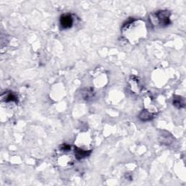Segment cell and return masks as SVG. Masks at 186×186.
Wrapping results in <instances>:
<instances>
[{"instance_id": "cell-1", "label": "cell", "mask_w": 186, "mask_h": 186, "mask_svg": "<svg viewBox=\"0 0 186 186\" xmlns=\"http://www.w3.org/2000/svg\"><path fill=\"white\" fill-rule=\"evenodd\" d=\"M150 20L151 23L153 25L166 26L169 25L170 23L169 13L168 11H159L157 13L152 15Z\"/></svg>"}, {"instance_id": "cell-2", "label": "cell", "mask_w": 186, "mask_h": 186, "mask_svg": "<svg viewBox=\"0 0 186 186\" xmlns=\"http://www.w3.org/2000/svg\"><path fill=\"white\" fill-rule=\"evenodd\" d=\"M60 26L63 29H69V28H71L72 25H73V17H72L71 15H69V14L63 15L62 16L60 17Z\"/></svg>"}, {"instance_id": "cell-3", "label": "cell", "mask_w": 186, "mask_h": 186, "mask_svg": "<svg viewBox=\"0 0 186 186\" xmlns=\"http://www.w3.org/2000/svg\"><path fill=\"white\" fill-rule=\"evenodd\" d=\"M153 114L146 110H143L139 115V119L141 121H143V122L150 120V119H153Z\"/></svg>"}, {"instance_id": "cell-4", "label": "cell", "mask_w": 186, "mask_h": 186, "mask_svg": "<svg viewBox=\"0 0 186 186\" xmlns=\"http://www.w3.org/2000/svg\"><path fill=\"white\" fill-rule=\"evenodd\" d=\"M174 106L178 107V108H181V107L185 106V101L183 98H182L180 96H176L174 98Z\"/></svg>"}, {"instance_id": "cell-5", "label": "cell", "mask_w": 186, "mask_h": 186, "mask_svg": "<svg viewBox=\"0 0 186 186\" xmlns=\"http://www.w3.org/2000/svg\"><path fill=\"white\" fill-rule=\"evenodd\" d=\"M75 153H76V157L79 158V159H82V158H84L87 157V156H88V152H87L86 150H81V149L79 148H76Z\"/></svg>"}, {"instance_id": "cell-6", "label": "cell", "mask_w": 186, "mask_h": 186, "mask_svg": "<svg viewBox=\"0 0 186 186\" xmlns=\"http://www.w3.org/2000/svg\"><path fill=\"white\" fill-rule=\"evenodd\" d=\"M5 99H6V101H15V102L17 101L16 95L13 92H10L7 95Z\"/></svg>"}]
</instances>
